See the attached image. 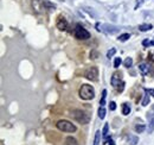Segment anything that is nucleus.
I'll use <instances>...</instances> for the list:
<instances>
[{
	"label": "nucleus",
	"mask_w": 154,
	"mask_h": 145,
	"mask_svg": "<svg viewBox=\"0 0 154 145\" xmlns=\"http://www.w3.org/2000/svg\"><path fill=\"white\" fill-rule=\"evenodd\" d=\"M78 94H79V98L83 99V100H91L95 96V89H94L93 86L82 85V87L79 88Z\"/></svg>",
	"instance_id": "obj_1"
},
{
	"label": "nucleus",
	"mask_w": 154,
	"mask_h": 145,
	"mask_svg": "<svg viewBox=\"0 0 154 145\" xmlns=\"http://www.w3.org/2000/svg\"><path fill=\"white\" fill-rule=\"evenodd\" d=\"M71 117H74L75 120H77L78 123H81V124H83V125H85V124H88V123L90 121L89 114H88L87 112L82 111V109H74V111L71 112Z\"/></svg>",
	"instance_id": "obj_2"
},
{
	"label": "nucleus",
	"mask_w": 154,
	"mask_h": 145,
	"mask_svg": "<svg viewBox=\"0 0 154 145\" xmlns=\"http://www.w3.org/2000/svg\"><path fill=\"white\" fill-rule=\"evenodd\" d=\"M58 130L63 131V132H75L77 130V127L69 120H59L56 124Z\"/></svg>",
	"instance_id": "obj_3"
},
{
	"label": "nucleus",
	"mask_w": 154,
	"mask_h": 145,
	"mask_svg": "<svg viewBox=\"0 0 154 145\" xmlns=\"http://www.w3.org/2000/svg\"><path fill=\"white\" fill-rule=\"evenodd\" d=\"M74 35H75V37H76L77 39H83V40H85V39H89V38H90V34H89L82 25H76L75 31H74Z\"/></svg>",
	"instance_id": "obj_4"
},
{
	"label": "nucleus",
	"mask_w": 154,
	"mask_h": 145,
	"mask_svg": "<svg viewBox=\"0 0 154 145\" xmlns=\"http://www.w3.org/2000/svg\"><path fill=\"white\" fill-rule=\"evenodd\" d=\"M84 76L90 80V81H97L98 80V70H97L96 67H90L88 68L85 72H84Z\"/></svg>",
	"instance_id": "obj_5"
},
{
	"label": "nucleus",
	"mask_w": 154,
	"mask_h": 145,
	"mask_svg": "<svg viewBox=\"0 0 154 145\" xmlns=\"http://www.w3.org/2000/svg\"><path fill=\"white\" fill-rule=\"evenodd\" d=\"M110 82H112V86H113V87L117 88V86H119L121 82H123V81H122V79H121V72H114V74H113V76H112Z\"/></svg>",
	"instance_id": "obj_6"
},
{
	"label": "nucleus",
	"mask_w": 154,
	"mask_h": 145,
	"mask_svg": "<svg viewBox=\"0 0 154 145\" xmlns=\"http://www.w3.org/2000/svg\"><path fill=\"white\" fill-rule=\"evenodd\" d=\"M32 7L37 13H40L42 10H45L44 0H32Z\"/></svg>",
	"instance_id": "obj_7"
},
{
	"label": "nucleus",
	"mask_w": 154,
	"mask_h": 145,
	"mask_svg": "<svg viewBox=\"0 0 154 145\" xmlns=\"http://www.w3.org/2000/svg\"><path fill=\"white\" fill-rule=\"evenodd\" d=\"M57 29L60 31H65L68 29V21L66 19H64L63 17H59L57 20Z\"/></svg>",
	"instance_id": "obj_8"
},
{
	"label": "nucleus",
	"mask_w": 154,
	"mask_h": 145,
	"mask_svg": "<svg viewBox=\"0 0 154 145\" xmlns=\"http://www.w3.org/2000/svg\"><path fill=\"white\" fill-rule=\"evenodd\" d=\"M106 29H102V31L107 32V34H116L119 32V29L115 27V26H112V25H103Z\"/></svg>",
	"instance_id": "obj_9"
},
{
	"label": "nucleus",
	"mask_w": 154,
	"mask_h": 145,
	"mask_svg": "<svg viewBox=\"0 0 154 145\" xmlns=\"http://www.w3.org/2000/svg\"><path fill=\"white\" fill-rule=\"evenodd\" d=\"M139 70L141 72V74L147 75L148 72H149V66L146 64V63H141V64H139Z\"/></svg>",
	"instance_id": "obj_10"
},
{
	"label": "nucleus",
	"mask_w": 154,
	"mask_h": 145,
	"mask_svg": "<svg viewBox=\"0 0 154 145\" xmlns=\"http://www.w3.org/2000/svg\"><path fill=\"white\" fill-rule=\"evenodd\" d=\"M149 123H148V133H152L154 131V117L153 115H148Z\"/></svg>",
	"instance_id": "obj_11"
},
{
	"label": "nucleus",
	"mask_w": 154,
	"mask_h": 145,
	"mask_svg": "<svg viewBox=\"0 0 154 145\" xmlns=\"http://www.w3.org/2000/svg\"><path fill=\"white\" fill-rule=\"evenodd\" d=\"M152 27H153V26H152L151 24H141V25L139 26V30L142 31V32H146V31H149Z\"/></svg>",
	"instance_id": "obj_12"
},
{
	"label": "nucleus",
	"mask_w": 154,
	"mask_h": 145,
	"mask_svg": "<svg viewBox=\"0 0 154 145\" xmlns=\"http://www.w3.org/2000/svg\"><path fill=\"white\" fill-rule=\"evenodd\" d=\"M101 137H102V132H101V131H96V133H95V139H94V145L101 144Z\"/></svg>",
	"instance_id": "obj_13"
},
{
	"label": "nucleus",
	"mask_w": 154,
	"mask_h": 145,
	"mask_svg": "<svg viewBox=\"0 0 154 145\" xmlns=\"http://www.w3.org/2000/svg\"><path fill=\"white\" fill-rule=\"evenodd\" d=\"M129 113H131V106L126 102V104H123V105H122V114L128 115Z\"/></svg>",
	"instance_id": "obj_14"
},
{
	"label": "nucleus",
	"mask_w": 154,
	"mask_h": 145,
	"mask_svg": "<svg viewBox=\"0 0 154 145\" xmlns=\"http://www.w3.org/2000/svg\"><path fill=\"white\" fill-rule=\"evenodd\" d=\"M104 117H106V108L103 106H101L98 108V118L100 119H104Z\"/></svg>",
	"instance_id": "obj_15"
},
{
	"label": "nucleus",
	"mask_w": 154,
	"mask_h": 145,
	"mask_svg": "<svg viewBox=\"0 0 154 145\" xmlns=\"http://www.w3.org/2000/svg\"><path fill=\"white\" fill-rule=\"evenodd\" d=\"M106 96H107V91L103 89V91H102L101 100H100V105H101V106H104V104H106Z\"/></svg>",
	"instance_id": "obj_16"
},
{
	"label": "nucleus",
	"mask_w": 154,
	"mask_h": 145,
	"mask_svg": "<svg viewBox=\"0 0 154 145\" xmlns=\"http://www.w3.org/2000/svg\"><path fill=\"white\" fill-rule=\"evenodd\" d=\"M128 142L131 143V145H136V143L139 142V139H137V137H135V136H128Z\"/></svg>",
	"instance_id": "obj_17"
},
{
	"label": "nucleus",
	"mask_w": 154,
	"mask_h": 145,
	"mask_svg": "<svg viewBox=\"0 0 154 145\" xmlns=\"http://www.w3.org/2000/svg\"><path fill=\"white\" fill-rule=\"evenodd\" d=\"M108 128H109V125L106 124L103 127V131H102V138L103 139H107V137H108Z\"/></svg>",
	"instance_id": "obj_18"
},
{
	"label": "nucleus",
	"mask_w": 154,
	"mask_h": 145,
	"mask_svg": "<svg viewBox=\"0 0 154 145\" xmlns=\"http://www.w3.org/2000/svg\"><path fill=\"white\" fill-rule=\"evenodd\" d=\"M66 145H78L77 144V140L72 137H68L66 138Z\"/></svg>",
	"instance_id": "obj_19"
},
{
	"label": "nucleus",
	"mask_w": 154,
	"mask_h": 145,
	"mask_svg": "<svg viewBox=\"0 0 154 145\" xmlns=\"http://www.w3.org/2000/svg\"><path fill=\"white\" fill-rule=\"evenodd\" d=\"M129 38H131V35H129V34H123V35H120L119 40H120V42H126V40L129 39Z\"/></svg>",
	"instance_id": "obj_20"
},
{
	"label": "nucleus",
	"mask_w": 154,
	"mask_h": 145,
	"mask_svg": "<svg viewBox=\"0 0 154 145\" xmlns=\"http://www.w3.org/2000/svg\"><path fill=\"white\" fill-rule=\"evenodd\" d=\"M149 101H151V98H149V94L147 93V95H145V98L142 100V106H147L149 104Z\"/></svg>",
	"instance_id": "obj_21"
},
{
	"label": "nucleus",
	"mask_w": 154,
	"mask_h": 145,
	"mask_svg": "<svg viewBox=\"0 0 154 145\" xmlns=\"http://www.w3.org/2000/svg\"><path fill=\"white\" fill-rule=\"evenodd\" d=\"M132 64H133V60H132L131 57H127V58L125 60V67L129 68V67H132Z\"/></svg>",
	"instance_id": "obj_22"
},
{
	"label": "nucleus",
	"mask_w": 154,
	"mask_h": 145,
	"mask_svg": "<svg viewBox=\"0 0 154 145\" xmlns=\"http://www.w3.org/2000/svg\"><path fill=\"white\" fill-rule=\"evenodd\" d=\"M135 131L137 132V133H142L145 130H146V127H145V125H136V126L134 127Z\"/></svg>",
	"instance_id": "obj_23"
},
{
	"label": "nucleus",
	"mask_w": 154,
	"mask_h": 145,
	"mask_svg": "<svg viewBox=\"0 0 154 145\" xmlns=\"http://www.w3.org/2000/svg\"><path fill=\"white\" fill-rule=\"evenodd\" d=\"M121 63H122V60H121L120 57H116L115 61H114V67H115V68H119Z\"/></svg>",
	"instance_id": "obj_24"
},
{
	"label": "nucleus",
	"mask_w": 154,
	"mask_h": 145,
	"mask_svg": "<svg viewBox=\"0 0 154 145\" xmlns=\"http://www.w3.org/2000/svg\"><path fill=\"white\" fill-rule=\"evenodd\" d=\"M115 53H116V49H114V48H113V49H110V50H109V51L107 53V57H108V58L113 57V56L115 55Z\"/></svg>",
	"instance_id": "obj_25"
},
{
	"label": "nucleus",
	"mask_w": 154,
	"mask_h": 145,
	"mask_svg": "<svg viewBox=\"0 0 154 145\" xmlns=\"http://www.w3.org/2000/svg\"><path fill=\"white\" fill-rule=\"evenodd\" d=\"M116 89H117V92H119V93L123 92V89H125V82H121V83L117 86V88H116Z\"/></svg>",
	"instance_id": "obj_26"
},
{
	"label": "nucleus",
	"mask_w": 154,
	"mask_h": 145,
	"mask_svg": "<svg viewBox=\"0 0 154 145\" xmlns=\"http://www.w3.org/2000/svg\"><path fill=\"white\" fill-rule=\"evenodd\" d=\"M142 44H143L145 47H148V45H154V42H149V40H147V39H145V40L142 42Z\"/></svg>",
	"instance_id": "obj_27"
},
{
	"label": "nucleus",
	"mask_w": 154,
	"mask_h": 145,
	"mask_svg": "<svg viewBox=\"0 0 154 145\" xmlns=\"http://www.w3.org/2000/svg\"><path fill=\"white\" fill-rule=\"evenodd\" d=\"M109 109H110V111H115L116 109V104L114 101H112V102L109 104Z\"/></svg>",
	"instance_id": "obj_28"
},
{
	"label": "nucleus",
	"mask_w": 154,
	"mask_h": 145,
	"mask_svg": "<svg viewBox=\"0 0 154 145\" xmlns=\"http://www.w3.org/2000/svg\"><path fill=\"white\" fill-rule=\"evenodd\" d=\"M145 91H146V93H148L149 95H152L154 98V89H145Z\"/></svg>",
	"instance_id": "obj_29"
},
{
	"label": "nucleus",
	"mask_w": 154,
	"mask_h": 145,
	"mask_svg": "<svg viewBox=\"0 0 154 145\" xmlns=\"http://www.w3.org/2000/svg\"><path fill=\"white\" fill-rule=\"evenodd\" d=\"M152 108H153V111H154V105H153V107H152Z\"/></svg>",
	"instance_id": "obj_30"
}]
</instances>
